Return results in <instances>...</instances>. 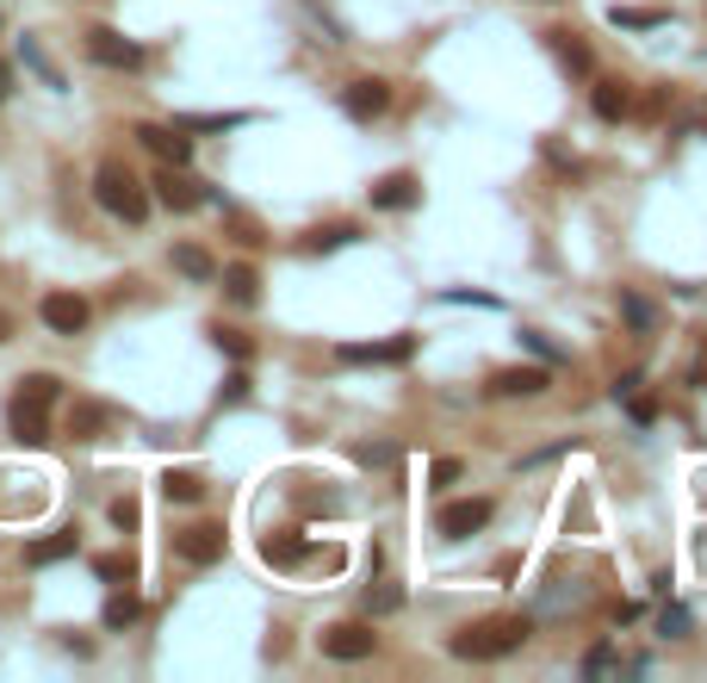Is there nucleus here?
<instances>
[{"label": "nucleus", "mask_w": 707, "mask_h": 683, "mask_svg": "<svg viewBox=\"0 0 707 683\" xmlns=\"http://www.w3.org/2000/svg\"><path fill=\"white\" fill-rule=\"evenodd\" d=\"M342 242H354V230H347V224H335V230H316L311 249H342Z\"/></svg>", "instance_id": "31"}, {"label": "nucleus", "mask_w": 707, "mask_h": 683, "mask_svg": "<svg viewBox=\"0 0 707 683\" xmlns=\"http://www.w3.org/2000/svg\"><path fill=\"white\" fill-rule=\"evenodd\" d=\"M590 106H596V118H609V125H621L633 112V94L627 81H596V94H590Z\"/></svg>", "instance_id": "16"}, {"label": "nucleus", "mask_w": 707, "mask_h": 683, "mask_svg": "<svg viewBox=\"0 0 707 683\" xmlns=\"http://www.w3.org/2000/svg\"><path fill=\"white\" fill-rule=\"evenodd\" d=\"M701 385H707V366H701Z\"/></svg>", "instance_id": "39"}, {"label": "nucleus", "mask_w": 707, "mask_h": 683, "mask_svg": "<svg viewBox=\"0 0 707 683\" xmlns=\"http://www.w3.org/2000/svg\"><path fill=\"white\" fill-rule=\"evenodd\" d=\"M490 516H497V504H490V497H459V504H447V509L435 516V528H440L447 540H466V535H478Z\"/></svg>", "instance_id": "6"}, {"label": "nucleus", "mask_w": 707, "mask_h": 683, "mask_svg": "<svg viewBox=\"0 0 707 683\" xmlns=\"http://www.w3.org/2000/svg\"><path fill=\"white\" fill-rule=\"evenodd\" d=\"M87 56H94L100 69H137L143 63V50L131 44L125 32H112V25H94V32H87Z\"/></svg>", "instance_id": "7"}, {"label": "nucleus", "mask_w": 707, "mask_h": 683, "mask_svg": "<svg viewBox=\"0 0 707 683\" xmlns=\"http://www.w3.org/2000/svg\"><path fill=\"white\" fill-rule=\"evenodd\" d=\"M528 634H534L528 615H490V621H478V628H466V634H454V659H471V665L509 659V652L528 646Z\"/></svg>", "instance_id": "2"}, {"label": "nucleus", "mask_w": 707, "mask_h": 683, "mask_svg": "<svg viewBox=\"0 0 707 683\" xmlns=\"http://www.w3.org/2000/svg\"><path fill=\"white\" fill-rule=\"evenodd\" d=\"M547 385H552L547 366H503V373L490 380V392H497V397H540Z\"/></svg>", "instance_id": "15"}, {"label": "nucleus", "mask_w": 707, "mask_h": 683, "mask_svg": "<svg viewBox=\"0 0 707 683\" xmlns=\"http://www.w3.org/2000/svg\"><path fill=\"white\" fill-rule=\"evenodd\" d=\"M547 44H552V56H559L571 75H590V50L578 44V32H547Z\"/></svg>", "instance_id": "21"}, {"label": "nucleus", "mask_w": 707, "mask_h": 683, "mask_svg": "<svg viewBox=\"0 0 707 683\" xmlns=\"http://www.w3.org/2000/svg\"><path fill=\"white\" fill-rule=\"evenodd\" d=\"M428 478H435V485H459V460H435V466H428Z\"/></svg>", "instance_id": "34"}, {"label": "nucleus", "mask_w": 707, "mask_h": 683, "mask_svg": "<svg viewBox=\"0 0 707 683\" xmlns=\"http://www.w3.org/2000/svg\"><path fill=\"white\" fill-rule=\"evenodd\" d=\"M0 342H13V318L7 311H0Z\"/></svg>", "instance_id": "38"}, {"label": "nucleus", "mask_w": 707, "mask_h": 683, "mask_svg": "<svg viewBox=\"0 0 707 683\" xmlns=\"http://www.w3.org/2000/svg\"><path fill=\"white\" fill-rule=\"evenodd\" d=\"M56 397H63V380L56 373H25L7 404V423H13V442L25 447H44L50 442V411H56Z\"/></svg>", "instance_id": "1"}, {"label": "nucleus", "mask_w": 707, "mask_h": 683, "mask_svg": "<svg viewBox=\"0 0 707 683\" xmlns=\"http://www.w3.org/2000/svg\"><path fill=\"white\" fill-rule=\"evenodd\" d=\"M137 497H118V504H112V528H137Z\"/></svg>", "instance_id": "30"}, {"label": "nucleus", "mask_w": 707, "mask_h": 683, "mask_svg": "<svg viewBox=\"0 0 707 683\" xmlns=\"http://www.w3.org/2000/svg\"><path fill=\"white\" fill-rule=\"evenodd\" d=\"M385 106H392V87H385L378 75L347 81V87H342V112H347V118H361V125H373V118H378Z\"/></svg>", "instance_id": "8"}, {"label": "nucleus", "mask_w": 707, "mask_h": 683, "mask_svg": "<svg viewBox=\"0 0 707 683\" xmlns=\"http://www.w3.org/2000/svg\"><path fill=\"white\" fill-rule=\"evenodd\" d=\"M75 553V535H50V540H32L25 547V566H56V559Z\"/></svg>", "instance_id": "22"}, {"label": "nucleus", "mask_w": 707, "mask_h": 683, "mask_svg": "<svg viewBox=\"0 0 707 683\" xmlns=\"http://www.w3.org/2000/svg\"><path fill=\"white\" fill-rule=\"evenodd\" d=\"M94 572L106 578V584H118V578H131V559H118V553H106V559H94Z\"/></svg>", "instance_id": "28"}, {"label": "nucleus", "mask_w": 707, "mask_h": 683, "mask_svg": "<svg viewBox=\"0 0 707 683\" xmlns=\"http://www.w3.org/2000/svg\"><path fill=\"white\" fill-rule=\"evenodd\" d=\"M342 354L347 366H385V361H409L416 354V335H392V342H342Z\"/></svg>", "instance_id": "9"}, {"label": "nucleus", "mask_w": 707, "mask_h": 683, "mask_svg": "<svg viewBox=\"0 0 707 683\" xmlns=\"http://www.w3.org/2000/svg\"><path fill=\"white\" fill-rule=\"evenodd\" d=\"M174 547H180L187 566H218V559H223V528L218 522H199V528H187V535H174Z\"/></svg>", "instance_id": "10"}, {"label": "nucleus", "mask_w": 707, "mask_h": 683, "mask_svg": "<svg viewBox=\"0 0 707 683\" xmlns=\"http://www.w3.org/2000/svg\"><path fill=\"white\" fill-rule=\"evenodd\" d=\"M664 634H689V609H664Z\"/></svg>", "instance_id": "33"}, {"label": "nucleus", "mask_w": 707, "mask_h": 683, "mask_svg": "<svg viewBox=\"0 0 707 683\" xmlns=\"http://www.w3.org/2000/svg\"><path fill=\"white\" fill-rule=\"evenodd\" d=\"M38 318H44V330H56V335H81L87 318H94V304L81 299V292H44Z\"/></svg>", "instance_id": "5"}, {"label": "nucleus", "mask_w": 707, "mask_h": 683, "mask_svg": "<svg viewBox=\"0 0 707 683\" xmlns=\"http://www.w3.org/2000/svg\"><path fill=\"white\" fill-rule=\"evenodd\" d=\"M614 25H621V32H652V25H664V13L658 7H614Z\"/></svg>", "instance_id": "23"}, {"label": "nucleus", "mask_w": 707, "mask_h": 683, "mask_svg": "<svg viewBox=\"0 0 707 683\" xmlns=\"http://www.w3.org/2000/svg\"><path fill=\"white\" fill-rule=\"evenodd\" d=\"M609 665H614V652H609V646H596L590 659H583V671H609Z\"/></svg>", "instance_id": "37"}, {"label": "nucleus", "mask_w": 707, "mask_h": 683, "mask_svg": "<svg viewBox=\"0 0 707 683\" xmlns=\"http://www.w3.org/2000/svg\"><path fill=\"white\" fill-rule=\"evenodd\" d=\"M75 442H100V435L112 430V404H100V397H75L69 404V423H63Z\"/></svg>", "instance_id": "13"}, {"label": "nucleus", "mask_w": 707, "mask_h": 683, "mask_svg": "<svg viewBox=\"0 0 707 683\" xmlns=\"http://www.w3.org/2000/svg\"><path fill=\"white\" fill-rule=\"evenodd\" d=\"M627 397H633V392H627ZM627 411H633V423H652V416H658V404H652V397H633Z\"/></svg>", "instance_id": "36"}, {"label": "nucleus", "mask_w": 707, "mask_h": 683, "mask_svg": "<svg viewBox=\"0 0 707 683\" xmlns=\"http://www.w3.org/2000/svg\"><path fill=\"white\" fill-rule=\"evenodd\" d=\"M94 199L118 224H143V218H149V193H143V180L131 175L125 162H100V168H94Z\"/></svg>", "instance_id": "3"}, {"label": "nucleus", "mask_w": 707, "mask_h": 683, "mask_svg": "<svg viewBox=\"0 0 707 683\" xmlns=\"http://www.w3.org/2000/svg\"><path fill=\"white\" fill-rule=\"evenodd\" d=\"M621 318H627L633 330H658V311H652L640 292H621Z\"/></svg>", "instance_id": "25"}, {"label": "nucleus", "mask_w": 707, "mask_h": 683, "mask_svg": "<svg viewBox=\"0 0 707 683\" xmlns=\"http://www.w3.org/2000/svg\"><path fill=\"white\" fill-rule=\"evenodd\" d=\"M373 206H378V211H416V206H423V180H416V175H385V180H373Z\"/></svg>", "instance_id": "14"}, {"label": "nucleus", "mask_w": 707, "mask_h": 683, "mask_svg": "<svg viewBox=\"0 0 707 683\" xmlns=\"http://www.w3.org/2000/svg\"><path fill=\"white\" fill-rule=\"evenodd\" d=\"M373 628L366 621H335V628H323V659H342V665H361V659H373Z\"/></svg>", "instance_id": "4"}, {"label": "nucleus", "mask_w": 707, "mask_h": 683, "mask_svg": "<svg viewBox=\"0 0 707 683\" xmlns=\"http://www.w3.org/2000/svg\"><path fill=\"white\" fill-rule=\"evenodd\" d=\"M397 603H404V590H397V584H385L378 597H366V609H373V615H392Z\"/></svg>", "instance_id": "29"}, {"label": "nucleus", "mask_w": 707, "mask_h": 683, "mask_svg": "<svg viewBox=\"0 0 707 683\" xmlns=\"http://www.w3.org/2000/svg\"><path fill=\"white\" fill-rule=\"evenodd\" d=\"M143 615V603H137V597H131V590H125V597H112V603H106V628H131V621H137Z\"/></svg>", "instance_id": "26"}, {"label": "nucleus", "mask_w": 707, "mask_h": 683, "mask_svg": "<svg viewBox=\"0 0 707 683\" xmlns=\"http://www.w3.org/2000/svg\"><path fill=\"white\" fill-rule=\"evenodd\" d=\"M162 497H168V504H199V497H205V478L187 473V466H180V473H162Z\"/></svg>", "instance_id": "20"}, {"label": "nucleus", "mask_w": 707, "mask_h": 683, "mask_svg": "<svg viewBox=\"0 0 707 683\" xmlns=\"http://www.w3.org/2000/svg\"><path fill=\"white\" fill-rule=\"evenodd\" d=\"M149 187H156V199H162L168 211H199V206H205V187H199V180H187L180 168H162Z\"/></svg>", "instance_id": "11"}, {"label": "nucleus", "mask_w": 707, "mask_h": 683, "mask_svg": "<svg viewBox=\"0 0 707 683\" xmlns=\"http://www.w3.org/2000/svg\"><path fill=\"white\" fill-rule=\"evenodd\" d=\"M137 144L156 149L168 168H187V162H193V144L180 137V125H137Z\"/></svg>", "instance_id": "12"}, {"label": "nucleus", "mask_w": 707, "mask_h": 683, "mask_svg": "<svg viewBox=\"0 0 707 683\" xmlns=\"http://www.w3.org/2000/svg\"><path fill=\"white\" fill-rule=\"evenodd\" d=\"M249 112H187L180 118V131H230V125H242Z\"/></svg>", "instance_id": "24"}, {"label": "nucleus", "mask_w": 707, "mask_h": 683, "mask_svg": "<svg viewBox=\"0 0 707 683\" xmlns=\"http://www.w3.org/2000/svg\"><path fill=\"white\" fill-rule=\"evenodd\" d=\"M521 342H528V349H534V354H540V361H559V349H552L547 335H534V330H521Z\"/></svg>", "instance_id": "35"}, {"label": "nucleus", "mask_w": 707, "mask_h": 683, "mask_svg": "<svg viewBox=\"0 0 707 683\" xmlns=\"http://www.w3.org/2000/svg\"><path fill=\"white\" fill-rule=\"evenodd\" d=\"M218 280H223V299H230V304H254V299H261V273H254L249 261L218 268Z\"/></svg>", "instance_id": "17"}, {"label": "nucleus", "mask_w": 707, "mask_h": 683, "mask_svg": "<svg viewBox=\"0 0 707 683\" xmlns=\"http://www.w3.org/2000/svg\"><path fill=\"white\" fill-rule=\"evenodd\" d=\"M174 273H187V280H218V261L199 249V242H174Z\"/></svg>", "instance_id": "18"}, {"label": "nucleus", "mask_w": 707, "mask_h": 683, "mask_svg": "<svg viewBox=\"0 0 707 683\" xmlns=\"http://www.w3.org/2000/svg\"><path fill=\"white\" fill-rule=\"evenodd\" d=\"M242 397H249V373H230L223 380V404H242Z\"/></svg>", "instance_id": "32"}, {"label": "nucleus", "mask_w": 707, "mask_h": 683, "mask_svg": "<svg viewBox=\"0 0 707 683\" xmlns=\"http://www.w3.org/2000/svg\"><path fill=\"white\" fill-rule=\"evenodd\" d=\"M211 335H218V349H223V354H236V361H249V335H242V330H223V323H218Z\"/></svg>", "instance_id": "27"}, {"label": "nucleus", "mask_w": 707, "mask_h": 683, "mask_svg": "<svg viewBox=\"0 0 707 683\" xmlns=\"http://www.w3.org/2000/svg\"><path fill=\"white\" fill-rule=\"evenodd\" d=\"M261 559H273V566H299V559H311V540L304 535H268L261 540Z\"/></svg>", "instance_id": "19"}]
</instances>
